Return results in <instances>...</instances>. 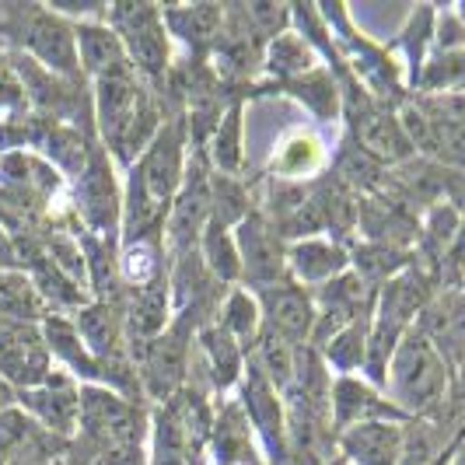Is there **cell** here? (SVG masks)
I'll use <instances>...</instances> for the list:
<instances>
[{"label": "cell", "mask_w": 465, "mask_h": 465, "mask_svg": "<svg viewBox=\"0 0 465 465\" xmlns=\"http://www.w3.org/2000/svg\"><path fill=\"white\" fill-rule=\"evenodd\" d=\"M203 350H207L210 357V374H213V381L221 385V389H228L238 371H242V347H238V340L228 336L221 326H207L203 329Z\"/></svg>", "instance_id": "27"}, {"label": "cell", "mask_w": 465, "mask_h": 465, "mask_svg": "<svg viewBox=\"0 0 465 465\" xmlns=\"http://www.w3.org/2000/svg\"><path fill=\"white\" fill-rule=\"evenodd\" d=\"M0 378L35 389L49 378V350L39 329L25 322H0Z\"/></svg>", "instance_id": "6"}, {"label": "cell", "mask_w": 465, "mask_h": 465, "mask_svg": "<svg viewBox=\"0 0 465 465\" xmlns=\"http://www.w3.org/2000/svg\"><path fill=\"white\" fill-rule=\"evenodd\" d=\"M186 329L189 322L179 319L168 332H162L158 340H151L147 350L137 357L140 371H143V385L154 396L168 399L172 392H179V385L186 378Z\"/></svg>", "instance_id": "7"}, {"label": "cell", "mask_w": 465, "mask_h": 465, "mask_svg": "<svg viewBox=\"0 0 465 465\" xmlns=\"http://www.w3.org/2000/svg\"><path fill=\"white\" fill-rule=\"evenodd\" d=\"M242 15L249 18V28L259 35H273L287 28V7H270V4H252V7H242Z\"/></svg>", "instance_id": "36"}, {"label": "cell", "mask_w": 465, "mask_h": 465, "mask_svg": "<svg viewBox=\"0 0 465 465\" xmlns=\"http://www.w3.org/2000/svg\"><path fill=\"white\" fill-rule=\"evenodd\" d=\"M326 162V147L319 143L315 134H291V137H283V143L277 147V154H273V172L277 175H287V179H302V175H312V172H319Z\"/></svg>", "instance_id": "22"}, {"label": "cell", "mask_w": 465, "mask_h": 465, "mask_svg": "<svg viewBox=\"0 0 465 465\" xmlns=\"http://www.w3.org/2000/svg\"><path fill=\"white\" fill-rule=\"evenodd\" d=\"M221 329H224L228 336H234V340H252L259 332V308L245 291H234L232 298H228Z\"/></svg>", "instance_id": "33"}, {"label": "cell", "mask_w": 465, "mask_h": 465, "mask_svg": "<svg viewBox=\"0 0 465 465\" xmlns=\"http://www.w3.org/2000/svg\"><path fill=\"white\" fill-rule=\"evenodd\" d=\"M329 465H347V462H343V459H340V462H329Z\"/></svg>", "instance_id": "39"}, {"label": "cell", "mask_w": 465, "mask_h": 465, "mask_svg": "<svg viewBox=\"0 0 465 465\" xmlns=\"http://www.w3.org/2000/svg\"><path fill=\"white\" fill-rule=\"evenodd\" d=\"M203 249H207L210 277L232 283L238 277V252H234V242L228 238L224 224H217L213 217H207V224H203Z\"/></svg>", "instance_id": "29"}, {"label": "cell", "mask_w": 465, "mask_h": 465, "mask_svg": "<svg viewBox=\"0 0 465 465\" xmlns=\"http://www.w3.org/2000/svg\"><path fill=\"white\" fill-rule=\"evenodd\" d=\"M158 113L147 92L134 81V70L98 77V126L119 162H134L143 143L154 140Z\"/></svg>", "instance_id": "2"}, {"label": "cell", "mask_w": 465, "mask_h": 465, "mask_svg": "<svg viewBox=\"0 0 465 465\" xmlns=\"http://www.w3.org/2000/svg\"><path fill=\"white\" fill-rule=\"evenodd\" d=\"M28 46L35 49L39 60H46L49 67L56 70H74V39L70 28L53 15L35 18L28 28Z\"/></svg>", "instance_id": "23"}, {"label": "cell", "mask_w": 465, "mask_h": 465, "mask_svg": "<svg viewBox=\"0 0 465 465\" xmlns=\"http://www.w3.org/2000/svg\"><path fill=\"white\" fill-rule=\"evenodd\" d=\"M46 315V298L22 273H0V319L4 322H35Z\"/></svg>", "instance_id": "21"}, {"label": "cell", "mask_w": 465, "mask_h": 465, "mask_svg": "<svg viewBox=\"0 0 465 465\" xmlns=\"http://www.w3.org/2000/svg\"><path fill=\"white\" fill-rule=\"evenodd\" d=\"M462 81V56L459 53H444L438 56V64L427 70V77H423V88H451V84H459Z\"/></svg>", "instance_id": "37"}, {"label": "cell", "mask_w": 465, "mask_h": 465, "mask_svg": "<svg viewBox=\"0 0 465 465\" xmlns=\"http://www.w3.org/2000/svg\"><path fill=\"white\" fill-rule=\"evenodd\" d=\"M262 304H266V329H273L287 343L302 347L312 336L315 326V308L308 302V294L298 291L294 283H273L262 291Z\"/></svg>", "instance_id": "9"}, {"label": "cell", "mask_w": 465, "mask_h": 465, "mask_svg": "<svg viewBox=\"0 0 465 465\" xmlns=\"http://www.w3.org/2000/svg\"><path fill=\"white\" fill-rule=\"evenodd\" d=\"M420 336L430 347L441 353V361H459V347H462V294L455 287H448L434 302L423 308L420 319Z\"/></svg>", "instance_id": "11"}, {"label": "cell", "mask_w": 465, "mask_h": 465, "mask_svg": "<svg viewBox=\"0 0 465 465\" xmlns=\"http://www.w3.org/2000/svg\"><path fill=\"white\" fill-rule=\"evenodd\" d=\"M210 451L217 455L221 465H256L259 455L249 448V430H245V417L238 406H224V413L210 427Z\"/></svg>", "instance_id": "19"}, {"label": "cell", "mask_w": 465, "mask_h": 465, "mask_svg": "<svg viewBox=\"0 0 465 465\" xmlns=\"http://www.w3.org/2000/svg\"><path fill=\"white\" fill-rule=\"evenodd\" d=\"M25 402L35 410V417L43 420L53 430H70L74 417H77V402H81V389L70 381L67 374H49L43 385L28 389Z\"/></svg>", "instance_id": "12"}, {"label": "cell", "mask_w": 465, "mask_h": 465, "mask_svg": "<svg viewBox=\"0 0 465 465\" xmlns=\"http://www.w3.org/2000/svg\"><path fill=\"white\" fill-rule=\"evenodd\" d=\"M81 210L88 213L92 228H113L119 213V196L113 186V175L105 162L92 154L88 158V175H84V186H81Z\"/></svg>", "instance_id": "18"}, {"label": "cell", "mask_w": 465, "mask_h": 465, "mask_svg": "<svg viewBox=\"0 0 465 465\" xmlns=\"http://www.w3.org/2000/svg\"><path fill=\"white\" fill-rule=\"evenodd\" d=\"M294 84H298V88H291L294 98H302L319 119L340 116V92H336V84H332V77H329L326 70L302 74V77H294Z\"/></svg>", "instance_id": "28"}, {"label": "cell", "mask_w": 465, "mask_h": 465, "mask_svg": "<svg viewBox=\"0 0 465 465\" xmlns=\"http://www.w3.org/2000/svg\"><path fill=\"white\" fill-rule=\"evenodd\" d=\"M43 340H46L49 347H53L60 357H64V361H67L70 368H77V371L88 374V378H102V374H98V364H94V357L84 350V343H81V336H77L74 322L49 315L46 326H43Z\"/></svg>", "instance_id": "26"}, {"label": "cell", "mask_w": 465, "mask_h": 465, "mask_svg": "<svg viewBox=\"0 0 465 465\" xmlns=\"http://www.w3.org/2000/svg\"><path fill=\"white\" fill-rule=\"evenodd\" d=\"M385 374L392 381V396L399 399L402 413H423V410L438 406L444 385H448V368H444L441 353L430 347L417 329L399 340Z\"/></svg>", "instance_id": "3"}, {"label": "cell", "mask_w": 465, "mask_h": 465, "mask_svg": "<svg viewBox=\"0 0 465 465\" xmlns=\"http://www.w3.org/2000/svg\"><path fill=\"white\" fill-rule=\"evenodd\" d=\"M210 217V179L200 164H193L186 175V189L179 193L175 203V217H172V238L186 249L196 234L203 232Z\"/></svg>", "instance_id": "15"}, {"label": "cell", "mask_w": 465, "mask_h": 465, "mask_svg": "<svg viewBox=\"0 0 465 465\" xmlns=\"http://www.w3.org/2000/svg\"><path fill=\"white\" fill-rule=\"evenodd\" d=\"M238 273H245L252 287H273L283 280V252L277 249V234L270 232V224L262 217H245V224H238Z\"/></svg>", "instance_id": "8"}, {"label": "cell", "mask_w": 465, "mask_h": 465, "mask_svg": "<svg viewBox=\"0 0 465 465\" xmlns=\"http://www.w3.org/2000/svg\"><path fill=\"white\" fill-rule=\"evenodd\" d=\"M291 266L304 283H329L343 266H347V252L332 242H298L291 249Z\"/></svg>", "instance_id": "20"}, {"label": "cell", "mask_w": 465, "mask_h": 465, "mask_svg": "<svg viewBox=\"0 0 465 465\" xmlns=\"http://www.w3.org/2000/svg\"><path fill=\"white\" fill-rule=\"evenodd\" d=\"M77 406H81L84 430L102 448V455L116 451V448H140L143 413H140L137 406H130L126 399L113 396L105 389H84Z\"/></svg>", "instance_id": "4"}, {"label": "cell", "mask_w": 465, "mask_h": 465, "mask_svg": "<svg viewBox=\"0 0 465 465\" xmlns=\"http://www.w3.org/2000/svg\"><path fill=\"white\" fill-rule=\"evenodd\" d=\"M113 25L119 28V35H123V43H126L134 64L140 70H147L151 77L164 74V67H168V43H164L158 7L119 4V7H113Z\"/></svg>", "instance_id": "5"}, {"label": "cell", "mask_w": 465, "mask_h": 465, "mask_svg": "<svg viewBox=\"0 0 465 465\" xmlns=\"http://www.w3.org/2000/svg\"><path fill=\"white\" fill-rule=\"evenodd\" d=\"M277 389L266 381V374L259 371L256 364H249V381H245V406H249V417L259 427L266 448L273 451V459L283 462L287 459V430H283V406L273 396Z\"/></svg>", "instance_id": "10"}, {"label": "cell", "mask_w": 465, "mask_h": 465, "mask_svg": "<svg viewBox=\"0 0 465 465\" xmlns=\"http://www.w3.org/2000/svg\"><path fill=\"white\" fill-rule=\"evenodd\" d=\"M381 413L392 420H402V410L385 406L381 396H374L368 385L353 381V378H340L336 392H332V427H357L368 420H381Z\"/></svg>", "instance_id": "16"}, {"label": "cell", "mask_w": 465, "mask_h": 465, "mask_svg": "<svg viewBox=\"0 0 465 465\" xmlns=\"http://www.w3.org/2000/svg\"><path fill=\"white\" fill-rule=\"evenodd\" d=\"M179 168H183V140L179 126H164L147 143L143 158L130 172V203H126V234L143 238L162 213L172 207V196L179 186Z\"/></svg>", "instance_id": "1"}, {"label": "cell", "mask_w": 465, "mask_h": 465, "mask_svg": "<svg viewBox=\"0 0 465 465\" xmlns=\"http://www.w3.org/2000/svg\"><path fill=\"white\" fill-rule=\"evenodd\" d=\"M312 53L304 43H298L294 35H277L273 46H270V56H266V67L280 74V77H302L312 70Z\"/></svg>", "instance_id": "31"}, {"label": "cell", "mask_w": 465, "mask_h": 465, "mask_svg": "<svg viewBox=\"0 0 465 465\" xmlns=\"http://www.w3.org/2000/svg\"><path fill=\"white\" fill-rule=\"evenodd\" d=\"M322 228V210L315 193L302 186H283L273 196V234H287V238H304Z\"/></svg>", "instance_id": "13"}, {"label": "cell", "mask_w": 465, "mask_h": 465, "mask_svg": "<svg viewBox=\"0 0 465 465\" xmlns=\"http://www.w3.org/2000/svg\"><path fill=\"white\" fill-rule=\"evenodd\" d=\"M77 43H81V60L84 70L94 77H109V74H123L130 70V60L123 56L119 35L113 28H98V25H77L74 28Z\"/></svg>", "instance_id": "17"}, {"label": "cell", "mask_w": 465, "mask_h": 465, "mask_svg": "<svg viewBox=\"0 0 465 465\" xmlns=\"http://www.w3.org/2000/svg\"><path fill=\"white\" fill-rule=\"evenodd\" d=\"M357 266H361L357 277L364 280V283H381L389 273H396V270L406 266V256L399 249H392V245H368V249L357 252Z\"/></svg>", "instance_id": "34"}, {"label": "cell", "mask_w": 465, "mask_h": 465, "mask_svg": "<svg viewBox=\"0 0 465 465\" xmlns=\"http://www.w3.org/2000/svg\"><path fill=\"white\" fill-rule=\"evenodd\" d=\"M168 25L189 39L193 46H207L213 43V35L221 32V7H210V4H193V7H168L164 11Z\"/></svg>", "instance_id": "24"}, {"label": "cell", "mask_w": 465, "mask_h": 465, "mask_svg": "<svg viewBox=\"0 0 465 465\" xmlns=\"http://www.w3.org/2000/svg\"><path fill=\"white\" fill-rule=\"evenodd\" d=\"M399 444H402L399 427L381 423V420L357 423L353 430L343 434V448L357 465H396Z\"/></svg>", "instance_id": "14"}, {"label": "cell", "mask_w": 465, "mask_h": 465, "mask_svg": "<svg viewBox=\"0 0 465 465\" xmlns=\"http://www.w3.org/2000/svg\"><path fill=\"white\" fill-rule=\"evenodd\" d=\"M294 353L298 347L287 343L283 336H277L273 329H262L259 332V371H266V381L273 389H287L294 381Z\"/></svg>", "instance_id": "25"}, {"label": "cell", "mask_w": 465, "mask_h": 465, "mask_svg": "<svg viewBox=\"0 0 465 465\" xmlns=\"http://www.w3.org/2000/svg\"><path fill=\"white\" fill-rule=\"evenodd\" d=\"M213 162L232 179L242 172V109H228L213 134Z\"/></svg>", "instance_id": "30"}, {"label": "cell", "mask_w": 465, "mask_h": 465, "mask_svg": "<svg viewBox=\"0 0 465 465\" xmlns=\"http://www.w3.org/2000/svg\"><path fill=\"white\" fill-rule=\"evenodd\" d=\"M326 353L336 368H361L364 357H368V326H364L361 319L350 322L343 332H336V336L329 340Z\"/></svg>", "instance_id": "32"}, {"label": "cell", "mask_w": 465, "mask_h": 465, "mask_svg": "<svg viewBox=\"0 0 465 465\" xmlns=\"http://www.w3.org/2000/svg\"><path fill=\"white\" fill-rule=\"evenodd\" d=\"M427 238H430V249L434 256L441 259L444 252L455 249V238H459V213L448 203H438L430 210V228H427Z\"/></svg>", "instance_id": "35"}, {"label": "cell", "mask_w": 465, "mask_h": 465, "mask_svg": "<svg viewBox=\"0 0 465 465\" xmlns=\"http://www.w3.org/2000/svg\"><path fill=\"white\" fill-rule=\"evenodd\" d=\"M11 399H15V392H11V385H7L4 378H0V413H4L7 406H11Z\"/></svg>", "instance_id": "38"}]
</instances>
